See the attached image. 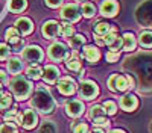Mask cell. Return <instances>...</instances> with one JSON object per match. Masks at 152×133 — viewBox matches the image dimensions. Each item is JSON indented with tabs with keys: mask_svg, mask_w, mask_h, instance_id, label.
<instances>
[{
	"mask_svg": "<svg viewBox=\"0 0 152 133\" xmlns=\"http://www.w3.org/2000/svg\"><path fill=\"white\" fill-rule=\"evenodd\" d=\"M84 103L82 101H79V100H72V101H69L67 103V106H66V112H67V115L69 116H73V118H78V116H81L82 114H84Z\"/></svg>",
	"mask_w": 152,
	"mask_h": 133,
	"instance_id": "12",
	"label": "cell"
},
{
	"mask_svg": "<svg viewBox=\"0 0 152 133\" xmlns=\"http://www.w3.org/2000/svg\"><path fill=\"white\" fill-rule=\"evenodd\" d=\"M23 70V62L18 59V58H11L9 62H8V71L11 73V74H20Z\"/></svg>",
	"mask_w": 152,
	"mask_h": 133,
	"instance_id": "21",
	"label": "cell"
},
{
	"mask_svg": "<svg viewBox=\"0 0 152 133\" xmlns=\"http://www.w3.org/2000/svg\"><path fill=\"white\" fill-rule=\"evenodd\" d=\"M93 124L96 126V127H99V129H108L110 127V119L107 118V115L105 116H100V118H96V119H93Z\"/></svg>",
	"mask_w": 152,
	"mask_h": 133,
	"instance_id": "34",
	"label": "cell"
},
{
	"mask_svg": "<svg viewBox=\"0 0 152 133\" xmlns=\"http://www.w3.org/2000/svg\"><path fill=\"white\" fill-rule=\"evenodd\" d=\"M11 104H12V97H11V94L3 91V94L0 95V111H2V112L8 111V109L11 107Z\"/></svg>",
	"mask_w": 152,
	"mask_h": 133,
	"instance_id": "28",
	"label": "cell"
},
{
	"mask_svg": "<svg viewBox=\"0 0 152 133\" xmlns=\"http://www.w3.org/2000/svg\"><path fill=\"white\" fill-rule=\"evenodd\" d=\"M113 30H117L116 27H113L111 24H108V23H97L96 26H94V36H105L107 33H110V32H113Z\"/></svg>",
	"mask_w": 152,
	"mask_h": 133,
	"instance_id": "18",
	"label": "cell"
},
{
	"mask_svg": "<svg viewBox=\"0 0 152 133\" xmlns=\"http://www.w3.org/2000/svg\"><path fill=\"white\" fill-rule=\"evenodd\" d=\"M0 133H18V132H17V127L12 123H5L0 126Z\"/></svg>",
	"mask_w": 152,
	"mask_h": 133,
	"instance_id": "36",
	"label": "cell"
},
{
	"mask_svg": "<svg viewBox=\"0 0 152 133\" xmlns=\"http://www.w3.org/2000/svg\"><path fill=\"white\" fill-rule=\"evenodd\" d=\"M59 35L64 36V38H70V36L73 35V26L70 23H67V21L59 24Z\"/></svg>",
	"mask_w": 152,
	"mask_h": 133,
	"instance_id": "29",
	"label": "cell"
},
{
	"mask_svg": "<svg viewBox=\"0 0 152 133\" xmlns=\"http://www.w3.org/2000/svg\"><path fill=\"white\" fill-rule=\"evenodd\" d=\"M66 65H67V68L70 71H81V59H79V56L76 55V53H73L66 60Z\"/></svg>",
	"mask_w": 152,
	"mask_h": 133,
	"instance_id": "23",
	"label": "cell"
},
{
	"mask_svg": "<svg viewBox=\"0 0 152 133\" xmlns=\"http://www.w3.org/2000/svg\"><path fill=\"white\" fill-rule=\"evenodd\" d=\"M135 86V82L131 76L125 74H113L108 79V88L113 92H125L128 89H132Z\"/></svg>",
	"mask_w": 152,
	"mask_h": 133,
	"instance_id": "3",
	"label": "cell"
},
{
	"mask_svg": "<svg viewBox=\"0 0 152 133\" xmlns=\"http://www.w3.org/2000/svg\"><path fill=\"white\" fill-rule=\"evenodd\" d=\"M31 104L34 109H37L40 114H50L52 111L56 109V101L49 92L47 88H38L31 100Z\"/></svg>",
	"mask_w": 152,
	"mask_h": 133,
	"instance_id": "1",
	"label": "cell"
},
{
	"mask_svg": "<svg viewBox=\"0 0 152 133\" xmlns=\"http://www.w3.org/2000/svg\"><path fill=\"white\" fill-rule=\"evenodd\" d=\"M123 48L126 52H132L134 48H135V45H137V40H135V36L131 33V32H126V33H123Z\"/></svg>",
	"mask_w": 152,
	"mask_h": 133,
	"instance_id": "19",
	"label": "cell"
},
{
	"mask_svg": "<svg viewBox=\"0 0 152 133\" xmlns=\"http://www.w3.org/2000/svg\"><path fill=\"white\" fill-rule=\"evenodd\" d=\"M44 58L43 50L38 45H29L26 48H23V59L28 60L29 64H38L41 62Z\"/></svg>",
	"mask_w": 152,
	"mask_h": 133,
	"instance_id": "7",
	"label": "cell"
},
{
	"mask_svg": "<svg viewBox=\"0 0 152 133\" xmlns=\"http://www.w3.org/2000/svg\"><path fill=\"white\" fill-rule=\"evenodd\" d=\"M58 91L62 94V95H72L76 92V82L66 76V77H62L58 80Z\"/></svg>",
	"mask_w": 152,
	"mask_h": 133,
	"instance_id": "8",
	"label": "cell"
},
{
	"mask_svg": "<svg viewBox=\"0 0 152 133\" xmlns=\"http://www.w3.org/2000/svg\"><path fill=\"white\" fill-rule=\"evenodd\" d=\"M93 133H105V132H104V129H99V127H96V129L93 130Z\"/></svg>",
	"mask_w": 152,
	"mask_h": 133,
	"instance_id": "41",
	"label": "cell"
},
{
	"mask_svg": "<svg viewBox=\"0 0 152 133\" xmlns=\"http://www.w3.org/2000/svg\"><path fill=\"white\" fill-rule=\"evenodd\" d=\"M119 58H120L119 52H108L107 53V60L108 62H117Z\"/></svg>",
	"mask_w": 152,
	"mask_h": 133,
	"instance_id": "38",
	"label": "cell"
},
{
	"mask_svg": "<svg viewBox=\"0 0 152 133\" xmlns=\"http://www.w3.org/2000/svg\"><path fill=\"white\" fill-rule=\"evenodd\" d=\"M38 123V116L35 114V111H32V109H26L23 114H21V126L29 130V129H34Z\"/></svg>",
	"mask_w": 152,
	"mask_h": 133,
	"instance_id": "10",
	"label": "cell"
},
{
	"mask_svg": "<svg viewBox=\"0 0 152 133\" xmlns=\"http://www.w3.org/2000/svg\"><path fill=\"white\" fill-rule=\"evenodd\" d=\"M9 55H11V48L8 45H5V44H0V60L8 59Z\"/></svg>",
	"mask_w": 152,
	"mask_h": 133,
	"instance_id": "37",
	"label": "cell"
},
{
	"mask_svg": "<svg viewBox=\"0 0 152 133\" xmlns=\"http://www.w3.org/2000/svg\"><path fill=\"white\" fill-rule=\"evenodd\" d=\"M6 82H8V77H6V74H5V71L0 70V86H3Z\"/></svg>",
	"mask_w": 152,
	"mask_h": 133,
	"instance_id": "40",
	"label": "cell"
},
{
	"mask_svg": "<svg viewBox=\"0 0 152 133\" xmlns=\"http://www.w3.org/2000/svg\"><path fill=\"white\" fill-rule=\"evenodd\" d=\"M79 94L84 100H94L99 94V86L93 80H85L79 86Z\"/></svg>",
	"mask_w": 152,
	"mask_h": 133,
	"instance_id": "5",
	"label": "cell"
},
{
	"mask_svg": "<svg viewBox=\"0 0 152 133\" xmlns=\"http://www.w3.org/2000/svg\"><path fill=\"white\" fill-rule=\"evenodd\" d=\"M9 88H11V92L14 94L15 98L20 100V101H23V100H26L28 97L31 95L34 85L26 77H21V76L17 74V76H14V77L11 79Z\"/></svg>",
	"mask_w": 152,
	"mask_h": 133,
	"instance_id": "2",
	"label": "cell"
},
{
	"mask_svg": "<svg viewBox=\"0 0 152 133\" xmlns=\"http://www.w3.org/2000/svg\"><path fill=\"white\" fill-rule=\"evenodd\" d=\"M110 133H125L123 130H120V129H114V130H111Z\"/></svg>",
	"mask_w": 152,
	"mask_h": 133,
	"instance_id": "42",
	"label": "cell"
},
{
	"mask_svg": "<svg viewBox=\"0 0 152 133\" xmlns=\"http://www.w3.org/2000/svg\"><path fill=\"white\" fill-rule=\"evenodd\" d=\"M46 5L49 8H58L62 5V0H46Z\"/></svg>",
	"mask_w": 152,
	"mask_h": 133,
	"instance_id": "39",
	"label": "cell"
},
{
	"mask_svg": "<svg viewBox=\"0 0 152 133\" xmlns=\"http://www.w3.org/2000/svg\"><path fill=\"white\" fill-rule=\"evenodd\" d=\"M81 14L84 15V17H87V18H91L94 14H96V8H94V5L93 3H84L82 5V8H81Z\"/></svg>",
	"mask_w": 152,
	"mask_h": 133,
	"instance_id": "30",
	"label": "cell"
},
{
	"mask_svg": "<svg viewBox=\"0 0 152 133\" xmlns=\"http://www.w3.org/2000/svg\"><path fill=\"white\" fill-rule=\"evenodd\" d=\"M26 6H28L26 0H9V3H8L9 11L14 12V14H20V12H23L24 9H26Z\"/></svg>",
	"mask_w": 152,
	"mask_h": 133,
	"instance_id": "20",
	"label": "cell"
},
{
	"mask_svg": "<svg viewBox=\"0 0 152 133\" xmlns=\"http://www.w3.org/2000/svg\"><path fill=\"white\" fill-rule=\"evenodd\" d=\"M138 42L145 48H152V32L151 30H143L138 36Z\"/></svg>",
	"mask_w": 152,
	"mask_h": 133,
	"instance_id": "24",
	"label": "cell"
},
{
	"mask_svg": "<svg viewBox=\"0 0 152 133\" xmlns=\"http://www.w3.org/2000/svg\"><path fill=\"white\" fill-rule=\"evenodd\" d=\"M38 133H56V126L52 123V121H44L41 124Z\"/></svg>",
	"mask_w": 152,
	"mask_h": 133,
	"instance_id": "32",
	"label": "cell"
},
{
	"mask_svg": "<svg viewBox=\"0 0 152 133\" xmlns=\"http://www.w3.org/2000/svg\"><path fill=\"white\" fill-rule=\"evenodd\" d=\"M5 38L9 44L14 45V48H21L23 47V40L20 38V32L15 29V27H11L6 30V35H5Z\"/></svg>",
	"mask_w": 152,
	"mask_h": 133,
	"instance_id": "16",
	"label": "cell"
},
{
	"mask_svg": "<svg viewBox=\"0 0 152 133\" xmlns=\"http://www.w3.org/2000/svg\"><path fill=\"white\" fill-rule=\"evenodd\" d=\"M15 29H17L21 35H29V33H32V30H34V23H32L29 18H26V17H21V18H18L17 23H15Z\"/></svg>",
	"mask_w": 152,
	"mask_h": 133,
	"instance_id": "17",
	"label": "cell"
},
{
	"mask_svg": "<svg viewBox=\"0 0 152 133\" xmlns=\"http://www.w3.org/2000/svg\"><path fill=\"white\" fill-rule=\"evenodd\" d=\"M47 55L49 58L53 60V62H61V60H67L72 53L67 50V47L62 44V42H53L52 45L49 47L47 50Z\"/></svg>",
	"mask_w": 152,
	"mask_h": 133,
	"instance_id": "4",
	"label": "cell"
},
{
	"mask_svg": "<svg viewBox=\"0 0 152 133\" xmlns=\"http://www.w3.org/2000/svg\"><path fill=\"white\" fill-rule=\"evenodd\" d=\"M5 119L6 123H12V124H21V114L17 109H12L5 114Z\"/></svg>",
	"mask_w": 152,
	"mask_h": 133,
	"instance_id": "25",
	"label": "cell"
},
{
	"mask_svg": "<svg viewBox=\"0 0 152 133\" xmlns=\"http://www.w3.org/2000/svg\"><path fill=\"white\" fill-rule=\"evenodd\" d=\"M85 45V36L84 35H72L70 38V47L73 50H79L81 47Z\"/></svg>",
	"mask_w": 152,
	"mask_h": 133,
	"instance_id": "26",
	"label": "cell"
},
{
	"mask_svg": "<svg viewBox=\"0 0 152 133\" xmlns=\"http://www.w3.org/2000/svg\"><path fill=\"white\" fill-rule=\"evenodd\" d=\"M72 132L73 133H88V126L85 123H82V121H73Z\"/></svg>",
	"mask_w": 152,
	"mask_h": 133,
	"instance_id": "31",
	"label": "cell"
},
{
	"mask_svg": "<svg viewBox=\"0 0 152 133\" xmlns=\"http://www.w3.org/2000/svg\"><path fill=\"white\" fill-rule=\"evenodd\" d=\"M26 74H28L29 79L37 80V79H41V76H43V70H41V67L38 65V64H31V65L28 67V70H26Z\"/></svg>",
	"mask_w": 152,
	"mask_h": 133,
	"instance_id": "22",
	"label": "cell"
},
{
	"mask_svg": "<svg viewBox=\"0 0 152 133\" xmlns=\"http://www.w3.org/2000/svg\"><path fill=\"white\" fill-rule=\"evenodd\" d=\"M119 12V3L116 0H105L100 5V14L104 17H114Z\"/></svg>",
	"mask_w": 152,
	"mask_h": 133,
	"instance_id": "13",
	"label": "cell"
},
{
	"mask_svg": "<svg viewBox=\"0 0 152 133\" xmlns=\"http://www.w3.org/2000/svg\"><path fill=\"white\" fill-rule=\"evenodd\" d=\"M137 106H138V100H137V97L132 95V94H126V95H123L120 98V107L123 109V111H126V112L134 111Z\"/></svg>",
	"mask_w": 152,
	"mask_h": 133,
	"instance_id": "15",
	"label": "cell"
},
{
	"mask_svg": "<svg viewBox=\"0 0 152 133\" xmlns=\"http://www.w3.org/2000/svg\"><path fill=\"white\" fill-rule=\"evenodd\" d=\"M43 79L46 83H50L53 85L59 80V70L53 65H47L44 70H43Z\"/></svg>",
	"mask_w": 152,
	"mask_h": 133,
	"instance_id": "14",
	"label": "cell"
},
{
	"mask_svg": "<svg viewBox=\"0 0 152 133\" xmlns=\"http://www.w3.org/2000/svg\"><path fill=\"white\" fill-rule=\"evenodd\" d=\"M82 58L90 64H96L99 58H100V52L97 50L96 45H84L82 47Z\"/></svg>",
	"mask_w": 152,
	"mask_h": 133,
	"instance_id": "11",
	"label": "cell"
},
{
	"mask_svg": "<svg viewBox=\"0 0 152 133\" xmlns=\"http://www.w3.org/2000/svg\"><path fill=\"white\" fill-rule=\"evenodd\" d=\"M41 32L46 40H53V38H56V35H59V24L55 20H49L44 23Z\"/></svg>",
	"mask_w": 152,
	"mask_h": 133,
	"instance_id": "9",
	"label": "cell"
},
{
	"mask_svg": "<svg viewBox=\"0 0 152 133\" xmlns=\"http://www.w3.org/2000/svg\"><path fill=\"white\" fill-rule=\"evenodd\" d=\"M78 2H85V0H78Z\"/></svg>",
	"mask_w": 152,
	"mask_h": 133,
	"instance_id": "43",
	"label": "cell"
},
{
	"mask_svg": "<svg viewBox=\"0 0 152 133\" xmlns=\"http://www.w3.org/2000/svg\"><path fill=\"white\" fill-rule=\"evenodd\" d=\"M104 109H105V112L108 114V115H114L117 112V106H116V103L114 101H111V100H108V101H105L104 104Z\"/></svg>",
	"mask_w": 152,
	"mask_h": 133,
	"instance_id": "35",
	"label": "cell"
},
{
	"mask_svg": "<svg viewBox=\"0 0 152 133\" xmlns=\"http://www.w3.org/2000/svg\"><path fill=\"white\" fill-rule=\"evenodd\" d=\"M105 115H107V112H105L104 106H100V104H94L90 109V112H88V118H90V119H96V118L105 116Z\"/></svg>",
	"mask_w": 152,
	"mask_h": 133,
	"instance_id": "27",
	"label": "cell"
},
{
	"mask_svg": "<svg viewBox=\"0 0 152 133\" xmlns=\"http://www.w3.org/2000/svg\"><path fill=\"white\" fill-rule=\"evenodd\" d=\"M59 15H61L62 20L67 21V23H76V21L81 20V9L76 5H73V3H69V5H66L64 8L61 9Z\"/></svg>",
	"mask_w": 152,
	"mask_h": 133,
	"instance_id": "6",
	"label": "cell"
},
{
	"mask_svg": "<svg viewBox=\"0 0 152 133\" xmlns=\"http://www.w3.org/2000/svg\"><path fill=\"white\" fill-rule=\"evenodd\" d=\"M108 47H110V52H119L120 48L123 47V40L120 38V36L117 35L116 38H114L110 44H108Z\"/></svg>",
	"mask_w": 152,
	"mask_h": 133,
	"instance_id": "33",
	"label": "cell"
}]
</instances>
